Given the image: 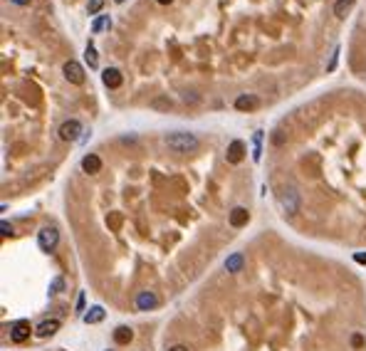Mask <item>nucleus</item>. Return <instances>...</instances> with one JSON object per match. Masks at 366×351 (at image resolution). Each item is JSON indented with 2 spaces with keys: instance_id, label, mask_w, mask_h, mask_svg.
<instances>
[{
  "instance_id": "obj_1",
  "label": "nucleus",
  "mask_w": 366,
  "mask_h": 351,
  "mask_svg": "<svg viewBox=\"0 0 366 351\" xmlns=\"http://www.w3.org/2000/svg\"><path fill=\"white\" fill-rule=\"evenodd\" d=\"M198 136L195 134H188V131H174L166 136V146L176 151V153H191L198 148Z\"/></svg>"
},
{
  "instance_id": "obj_2",
  "label": "nucleus",
  "mask_w": 366,
  "mask_h": 351,
  "mask_svg": "<svg viewBox=\"0 0 366 351\" xmlns=\"http://www.w3.org/2000/svg\"><path fill=\"white\" fill-rule=\"evenodd\" d=\"M280 205H282V210H285V215H297L300 213V193H297V188H282L280 190Z\"/></svg>"
},
{
  "instance_id": "obj_3",
  "label": "nucleus",
  "mask_w": 366,
  "mask_h": 351,
  "mask_svg": "<svg viewBox=\"0 0 366 351\" xmlns=\"http://www.w3.org/2000/svg\"><path fill=\"white\" fill-rule=\"evenodd\" d=\"M38 242H40V250H45V252H52V250L57 247V242H59L57 228H52V225L42 228V230L38 233Z\"/></svg>"
},
{
  "instance_id": "obj_4",
  "label": "nucleus",
  "mask_w": 366,
  "mask_h": 351,
  "mask_svg": "<svg viewBox=\"0 0 366 351\" xmlns=\"http://www.w3.org/2000/svg\"><path fill=\"white\" fill-rule=\"evenodd\" d=\"M59 139L62 141H70V144H75L79 141V134H82V124H79L77 119H70V121H64L62 126H59Z\"/></svg>"
},
{
  "instance_id": "obj_5",
  "label": "nucleus",
  "mask_w": 366,
  "mask_h": 351,
  "mask_svg": "<svg viewBox=\"0 0 366 351\" xmlns=\"http://www.w3.org/2000/svg\"><path fill=\"white\" fill-rule=\"evenodd\" d=\"M62 72H64V79H67V82H72V84H84V70H82V65L75 62V59L64 62Z\"/></svg>"
},
{
  "instance_id": "obj_6",
  "label": "nucleus",
  "mask_w": 366,
  "mask_h": 351,
  "mask_svg": "<svg viewBox=\"0 0 366 351\" xmlns=\"http://www.w3.org/2000/svg\"><path fill=\"white\" fill-rule=\"evenodd\" d=\"M30 332H32L30 322H27V319H18V322L10 327V339L18 341V344H22L25 339H30Z\"/></svg>"
},
{
  "instance_id": "obj_7",
  "label": "nucleus",
  "mask_w": 366,
  "mask_h": 351,
  "mask_svg": "<svg viewBox=\"0 0 366 351\" xmlns=\"http://www.w3.org/2000/svg\"><path fill=\"white\" fill-rule=\"evenodd\" d=\"M134 304H136V309H141V312H151V309L158 307V297L146 290V292H139V295H136Z\"/></svg>"
},
{
  "instance_id": "obj_8",
  "label": "nucleus",
  "mask_w": 366,
  "mask_h": 351,
  "mask_svg": "<svg viewBox=\"0 0 366 351\" xmlns=\"http://www.w3.org/2000/svg\"><path fill=\"white\" fill-rule=\"evenodd\" d=\"M102 82H104V87H109V89H119L121 82H124V77H121V72H119L116 67H107V70L102 72Z\"/></svg>"
},
{
  "instance_id": "obj_9",
  "label": "nucleus",
  "mask_w": 366,
  "mask_h": 351,
  "mask_svg": "<svg viewBox=\"0 0 366 351\" xmlns=\"http://www.w3.org/2000/svg\"><path fill=\"white\" fill-rule=\"evenodd\" d=\"M260 107V99L255 97V94H240L238 99H235V109L238 111H252Z\"/></svg>"
},
{
  "instance_id": "obj_10",
  "label": "nucleus",
  "mask_w": 366,
  "mask_h": 351,
  "mask_svg": "<svg viewBox=\"0 0 366 351\" xmlns=\"http://www.w3.org/2000/svg\"><path fill=\"white\" fill-rule=\"evenodd\" d=\"M228 161L230 164H240L243 161V156H245V144L240 141V139H235V141H230V146H228Z\"/></svg>"
},
{
  "instance_id": "obj_11",
  "label": "nucleus",
  "mask_w": 366,
  "mask_h": 351,
  "mask_svg": "<svg viewBox=\"0 0 366 351\" xmlns=\"http://www.w3.org/2000/svg\"><path fill=\"white\" fill-rule=\"evenodd\" d=\"M57 329H59V319H45V322H40V324H38L35 334L45 339V336H52Z\"/></svg>"
},
{
  "instance_id": "obj_12",
  "label": "nucleus",
  "mask_w": 366,
  "mask_h": 351,
  "mask_svg": "<svg viewBox=\"0 0 366 351\" xmlns=\"http://www.w3.org/2000/svg\"><path fill=\"white\" fill-rule=\"evenodd\" d=\"M82 171H84V173H99V171H102V158L94 156V153H87V156L82 158Z\"/></svg>"
},
{
  "instance_id": "obj_13",
  "label": "nucleus",
  "mask_w": 366,
  "mask_h": 351,
  "mask_svg": "<svg viewBox=\"0 0 366 351\" xmlns=\"http://www.w3.org/2000/svg\"><path fill=\"white\" fill-rule=\"evenodd\" d=\"M243 265H245V255H243V252H232L230 258L225 260V272L235 275V272L243 270Z\"/></svg>"
},
{
  "instance_id": "obj_14",
  "label": "nucleus",
  "mask_w": 366,
  "mask_h": 351,
  "mask_svg": "<svg viewBox=\"0 0 366 351\" xmlns=\"http://www.w3.org/2000/svg\"><path fill=\"white\" fill-rule=\"evenodd\" d=\"M248 220H250V213L245 208H232V213H230L232 228H243V225H248Z\"/></svg>"
},
{
  "instance_id": "obj_15",
  "label": "nucleus",
  "mask_w": 366,
  "mask_h": 351,
  "mask_svg": "<svg viewBox=\"0 0 366 351\" xmlns=\"http://www.w3.org/2000/svg\"><path fill=\"white\" fill-rule=\"evenodd\" d=\"M104 316H107V312L102 307H89L87 314H84V322L87 324H99V322H104Z\"/></svg>"
},
{
  "instance_id": "obj_16",
  "label": "nucleus",
  "mask_w": 366,
  "mask_h": 351,
  "mask_svg": "<svg viewBox=\"0 0 366 351\" xmlns=\"http://www.w3.org/2000/svg\"><path fill=\"white\" fill-rule=\"evenodd\" d=\"M354 5H356V0H337V3H334V15H337L339 20L347 18V13L354 8Z\"/></svg>"
},
{
  "instance_id": "obj_17",
  "label": "nucleus",
  "mask_w": 366,
  "mask_h": 351,
  "mask_svg": "<svg viewBox=\"0 0 366 351\" xmlns=\"http://www.w3.org/2000/svg\"><path fill=\"white\" fill-rule=\"evenodd\" d=\"M131 339H134V332H131L129 327H116V329H114V341H116V344H121V346H124V344H129Z\"/></svg>"
},
{
  "instance_id": "obj_18",
  "label": "nucleus",
  "mask_w": 366,
  "mask_h": 351,
  "mask_svg": "<svg viewBox=\"0 0 366 351\" xmlns=\"http://www.w3.org/2000/svg\"><path fill=\"white\" fill-rule=\"evenodd\" d=\"M262 131H255V136H252V158L255 161H260L262 158Z\"/></svg>"
},
{
  "instance_id": "obj_19",
  "label": "nucleus",
  "mask_w": 366,
  "mask_h": 351,
  "mask_svg": "<svg viewBox=\"0 0 366 351\" xmlns=\"http://www.w3.org/2000/svg\"><path fill=\"white\" fill-rule=\"evenodd\" d=\"M64 292V277H55L50 282V295H59Z\"/></svg>"
},
{
  "instance_id": "obj_20",
  "label": "nucleus",
  "mask_w": 366,
  "mask_h": 351,
  "mask_svg": "<svg viewBox=\"0 0 366 351\" xmlns=\"http://www.w3.org/2000/svg\"><path fill=\"white\" fill-rule=\"evenodd\" d=\"M84 59L89 62V67H96V62H99V59H96V50H94V45H92V42L87 45V52H84Z\"/></svg>"
},
{
  "instance_id": "obj_21",
  "label": "nucleus",
  "mask_w": 366,
  "mask_h": 351,
  "mask_svg": "<svg viewBox=\"0 0 366 351\" xmlns=\"http://www.w3.org/2000/svg\"><path fill=\"white\" fill-rule=\"evenodd\" d=\"M109 25H112L109 15H104V18H96L94 25H92V33H99V30H104V27H109Z\"/></svg>"
},
{
  "instance_id": "obj_22",
  "label": "nucleus",
  "mask_w": 366,
  "mask_h": 351,
  "mask_svg": "<svg viewBox=\"0 0 366 351\" xmlns=\"http://www.w3.org/2000/svg\"><path fill=\"white\" fill-rule=\"evenodd\" d=\"M102 8H104V0H89V5H87L89 15H96V13H99Z\"/></svg>"
},
{
  "instance_id": "obj_23",
  "label": "nucleus",
  "mask_w": 366,
  "mask_h": 351,
  "mask_svg": "<svg viewBox=\"0 0 366 351\" xmlns=\"http://www.w3.org/2000/svg\"><path fill=\"white\" fill-rule=\"evenodd\" d=\"M337 62H339V47L331 52V59H329V65H327V72H334V67H337Z\"/></svg>"
},
{
  "instance_id": "obj_24",
  "label": "nucleus",
  "mask_w": 366,
  "mask_h": 351,
  "mask_svg": "<svg viewBox=\"0 0 366 351\" xmlns=\"http://www.w3.org/2000/svg\"><path fill=\"white\" fill-rule=\"evenodd\" d=\"M351 346H354V349H361V346H364V336H361V334H354V336H351Z\"/></svg>"
},
{
  "instance_id": "obj_25",
  "label": "nucleus",
  "mask_w": 366,
  "mask_h": 351,
  "mask_svg": "<svg viewBox=\"0 0 366 351\" xmlns=\"http://www.w3.org/2000/svg\"><path fill=\"white\" fill-rule=\"evenodd\" d=\"M0 230H3V235H13V225H10L8 220L0 222Z\"/></svg>"
},
{
  "instance_id": "obj_26",
  "label": "nucleus",
  "mask_w": 366,
  "mask_h": 351,
  "mask_svg": "<svg viewBox=\"0 0 366 351\" xmlns=\"http://www.w3.org/2000/svg\"><path fill=\"white\" fill-rule=\"evenodd\" d=\"M354 260H356L359 265H366V252H356V255H354Z\"/></svg>"
},
{
  "instance_id": "obj_27",
  "label": "nucleus",
  "mask_w": 366,
  "mask_h": 351,
  "mask_svg": "<svg viewBox=\"0 0 366 351\" xmlns=\"http://www.w3.org/2000/svg\"><path fill=\"white\" fill-rule=\"evenodd\" d=\"M77 309H84V292H82L79 299H77Z\"/></svg>"
},
{
  "instance_id": "obj_28",
  "label": "nucleus",
  "mask_w": 366,
  "mask_h": 351,
  "mask_svg": "<svg viewBox=\"0 0 366 351\" xmlns=\"http://www.w3.org/2000/svg\"><path fill=\"white\" fill-rule=\"evenodd\" d=\"M169 351H188V349H186V346H181V344H176V346H171Z\"/></svg>"
},
{
  "instance_id": "obj_29",
  "label": "nucleus",
  "mask_w": 366,
  "mask_h": 351,
  "mask_svg": "<svg viewBox=\"0 0 366 351\" xmlns=\"http://www.w3.org/2000/svg\"><path fill=\"white\" fill-rule=\"evenodd\" d=\"M10 3H15V5H27L30 0H10Z\"/></svg>"
},
{
  "instance_id": "obj_30",
  "label": "nucleus",
  "mask_w": 366,
  "mask_h": 351,
  "mask_svg": "<svg viewBox=\"0 0 366 351\" xmlns=\"http://www.w3.org/2000/svg\"><path fill=\"white\" fill-rule=\"evenodd\" d=\"M156 3H158V5H171L174 0H156Z\"/></svg>"
},
{
  "instance_id": "obj_31",
  "label": "nucleus",
  "mask_w": 366,
  "mask_h": 351,
  "mask_svg": "<svg viewBox=\"0 0 366 351\" xmlns=\"http://www.w3.org/2000/svg\"><path fill=\"white\" fill-rule=\"evenodd\" d=\"M114 3H119V5H121V3H126V0H114Z\"/></svg>"
}]
</instances>
